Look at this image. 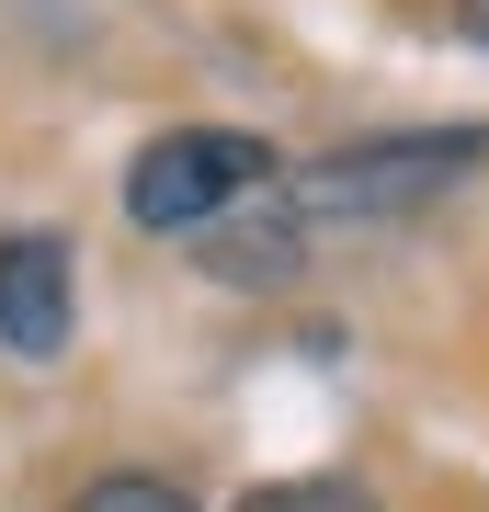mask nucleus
Segmentation results:
<instances>
[{"mask_svg":"<svg viewBox=\"0 0 489 512\" xmlns=\"http://www.w3.org/2000/svg\"><path fill=\"white\" fill-rule=\"evenodd\" d=\"M478 160H489V126H433V137H353V148H330V160H308L285 194H296V217H308V228H387V217H410V205L455 194Z\"/></svg>","mask_w":489,"mask_h":512,"instance_id":"f257e3e1","label":"nucleus"},{"mask_svg":"<svg viewBox=\"0 0 489 512\" xmlns=\"http://www.w3.org/2000/svg\"><path fill=\"white\" fill-rule=\"evenodd\" d=\"M262 183H273V137H251V126H171V137H148L126 160V217L148 239H205Z\"/></svg>","mask_w":489,"mask_h":512,"instance_id":"f03ea898","label":"nucleus"},{"mask_svg":"<svg viewBox=\"0 0 489 512\" xmlns=\"http://www.w3.org/2000/svg\"><path fill=\"white\" fill-rule=\"evenodd\" d=\"M69 330H80L69 239L57 228H0V353L46 365V353H69Z\"/></svg>","mask_w":489,"mask_h":512,"instance_id":"7ed1b4c3","label":"nucleus"},{"mask_svg":"<svg viewBox=\"0 0 489 512\" xmlns=\"http://www.w3.org/2000/svg\"><path fill=\"white\" fill-rule=\"evenodd\" d=\"M296 251H308V217H296V194H273V183L205 228V274H228V285H285Z\"/></svg>","mask_w":489,"mask_h":512,"instance_id":"20e7f679","label":"nucleus"},{"mask_svg":"<svg viewBox=\"0 0 489 512\" xmlns=\"http://www.w3.org/2000/svg\"><path fill=\"white\" fill-rule=\"evenodd\" d=\"M228 512H387L364 478H342V467H308V478H262V490H239Z\"/></svg>","mask_w":489,"mask_h":512,"instance_id":"39448f33","label":"nucleus"},{"mask_svg":"<svg viewBox=\"0 0 489 512\" xmlns=\"http://www.w3.org/2000/svg\"><path fill=\"white\" fill-rule=\"evenodd\" d=\"M69 512H194V490L160 478V467H103V478L69 490Z\"/></svg>","mask_w":489,"mask_h":512,"instance_id":"423d86ee","label":"nucleus"},{"mask_svg":"<svg viewBox=\"0 0 489 512\" xmlns=\"http://www.w3.org/2000/svg\"><path fill=\"white\" fill-rule=\"evenodd\" d=\"M455 35H467V46H489V0H455Z\"/></svg>","mask_w":489,"mask_h":512,"instance_id":"0eeeda50","label":"nucleus"}]
</instances>
